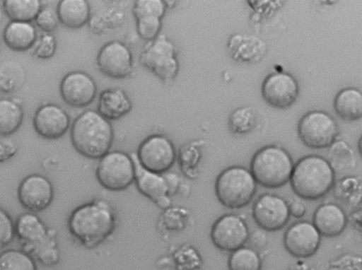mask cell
<instances>
[{
  "mask_svg": "<svg viewBox=\"0 0 362 270\" xmlns=\"http://www.w3.org/2000/svg\"><path fill=\"white\" fill-rule=\"evenodd\" d=\"M59 92L63 100L74 107L90 105L97 93V86L92 76L84 71H73L62 79Z\"/></svg>",
  "mask_w": 362,
  "mask_h": 270,
  "instance_id": "obj_16",
  "label": "cell"
},
{
  "mask_svg": "<svg viewBox=\"0 0 362 270\" xmlns=\"http://www.w3.org/2000/svg\"><path fill=\"white\" fill-rule=\"evenodd\" d=\"M256 189L257 182L252 172L243 166L226 168L215 182V192L218 201L229 209H240L248 204Z\"/></svg>",
  "mask_w": 362,
  "mask_h": 270,
  "instance_id": "obj_6",
  "label": "cell"
},
{
  "mask_svg": "<svg viewBox=\"0 0 362 270\" xmlns=\"http://www.w3.org/2000/svg\"><path fill=\"white\" fill-rule=\"evenodd\" d=\"M23 110L17 101L8 98H0V136L15 133L23 120Z\"/></svg>",
  "mask_w": 362,
  "mask_h": 270,
  "instance_id": "obj_25",
  "label": "cell"
},
{
  "mask_svg": "<svg viewBox=\"0 0 362 270\" xmlns=\"http://www.w3.org/2000/svg\"><path fill=\"white\" fill-rule=\"evenodd\" d=\"M333 105L336 115L341 119L358 120L362 116L361 93L353 87L343 88L336 95Z\"/></svg>",
  "mask_w": 362,
  "mask_h": 270,
  "instance_id": "obj_24",
  "label": "cell"
},
{
  "mask_svg": "<svg viewBox=\"0 0 362 270\" xmlns=\"http://www.w3.org/2000/svg\"><path fill=\"white\" fill-rule=\"evenodd\" d=\"M264 101L277 109L291 107L297 100L299 86L296 78L286 72H275L268 75L261 88Z\"/></svg>",
  "mask_w": 362,
  "mask_h": 270,
  "instance_id": "obj_15",
  "label": "cell"
},
{
  "mask_svg": "<svg viewBox=\"0 0 362 270\" xmlns=\"http://www.w3.org/2000/svg\"><path fill=\"white\" fill-rule=\"evenodd\" d=\"M70 134L75 150L90 159H100L109 152L114 139L110 122L93 110L83 112L75 119Z\"/></svg>",
  "mask_w": 362,
  "mask_h": 270,
  "instance_id": "obj_2",
  "label": "cell"
},
{
  "mask_svg": "<svg viewBox=\"0 0 362 270\" xmlns=\"http://www.w3.org/2000/svg\"><path fill=\"white\" fill-rule=\"evenodd\" d=\"M0 270H37L35 259L22 250L10 249L0 253Z\"/></svg>",
  "mask_w": 362,
  "mask_h": 270,
  "instance_id": "obj_28",
  "label": "cell"
},
{
  "mask_svg": "<svg viewBox=\"0 0 362 270\" xmlns=\"http://www.w3.org/2000/svg\"><path fill=\"white\" fill-rule=\"evenodd\" d=\"M135 167L134 182L138 191L160 208L170 205L169 188L163 174L144 169L138 162L136 155H131Z\"/></svg>",
  "mask_w": 362,
  "mask_h": 270,
  "instance_id": "obj_19",
  "label": "cell"
},
{
  "mask_svg": "<svg viewBox=\"0 0 362 270\" xmlns=\"http://www.w3.org/2000/svg\"><path fill=\"white\" fill-rule=\"evenodd\" d=\"M132 108V102L129 95L120 88H107L100 93L98 112L108 121L122 118Z\"/></svg>",
  "mask_w": 362,
  "mask_h": 270,
  "instance_id": "obj_21",
  "label": "cell"
},
{
  "mask_svg": "<svg viewBox=\"0 0 362 270\" xmlns=\"http://www.w3.org/2000/svg\"><path fill=\"white\" fill-rule=\"evenodd\" d=\"M293 166L291 156L284 148L269 145L255 153L250 163V172L260 185L277 188L290 180Z\"/></svg>",
  "mask_w": 362,
  "mask_h": 270,
  "instance_id": "obj_5",
  "label": "cell"
},
{
  "mask_svg": "<svg viewBox=\"0 0 362 270\" xmlns=\"http://www.w3.org/2000/svg\"><path fill=\"white\" fill-rule=\"evenodd\" d=\"M339 134L337 124L328 113L312 110L305 114L298 124V134L307 147L314 149L331 146Z\"/></svg>",
  "mask_w": 362,
  "mask_h": 270,
  "instance_id": "obj_9",
  "label": "cell"
},
{
  "mask_svg": "<svg viewBox=\"0 0 362 270\" xmlns=\"http://www.w3.org/2000/svg\"><path fill=\"white\" fill-rule=\"evenodd\" d=\"M56 48L57 42L54 36L52 33H45L39 37L33 54L39 59H46L54 54Z\"/></svg>",
  "mask_w": 362,
  "mask_h": 270,
  "instance_id": "obj_34",
  "label": "cell"
},
{
  "mask_svg": "<svg viewBox=\"0 0 362 270\" xmlns=\"http://www.w3.org/2000/svg\"><path fill=\"white\" fill-rule=\"evenodd\" d=\"M228 128L233 134H245L256 124V114L250 106H243L234 110L228 118Z\"/></svg>",
  "mask_w": 362,
  "mask_h": 270,
  "instance_id": "obj_30",
  "label": "cell"
},
{
  "mask_svg": "<svg viewBox=\"0 0 362 270\" xmlns=\"http://www.w3.org/2000/svg\"><path fill=\"white\" fill-rule=\"evenodd\" d=\"M95 175L100 185L107 190L126 189L134 182V160L124 151H109L100 158Z\"/></svg>",
  "mask_w": 362,
  "mask_h": 270,
  "instance_id": "obj_7",
  "label": "cell"
},
{
  "mask_svg": "<svg viewBox=\"0 0 362 270\" xmlns=\"http://www.w3.org/2000/svg\"><path fill=\"white\" fill-rule=\"evenodd\" d=\"M136 31L144 40H154L161 29L162 18L154 15H144L135 18Z\"/></svg>",
  "mask_w": 362,
  "mask_h": 270,
  "instance_id": "obj_31",
  "label": "cell"
},
{
  "mask_svg": "<svg viewBox=\"0 0 362 270\" xmlns=\"http://www.w3.org/2000/svg\"><path fill=\"white\" fill-rule=\"evenodd\" d=\"M2 8L11 21L30 23L42 6L40 0H5Z\"/></svg>",
  "mask_w": 362,
  "mask_h": 270,
  "instance_id": "obj_27",
  "label": "cell"
},
{
  "mask_svg": "<svg viewBox=\"0 0 362 270\" xmlns=\"http://www.w3.org/2000/svg\"><path fill=\"white\" fill-rule=\"evenodd\" d=\"M25 80L26 72L20 63L12 59L0 62V92H16L23 87Z\"/></svg>",
  "mask_w": 362,
  "mask_h": 270,
  "instance_id": "obj_26",
  "label": "cell"
},
{
  "mask_svg": "<svg viewBox=\"0 0 362 270\" xmlns=\"http://www.w3.org/2000/svg\"><path fill=\"white\" fill-rule=\"evenodd\" d=\"M1 20H2V11H1V8L0 7V23H1Z\"/></svg>",
  "mask_w": 362,
  "mask_h": 270,
  "instance_id": "obj_38",
  "label": "cell"
},
{
  "mask_svg": "<svg viewBox=\"0 0 362 270\" xmlns=\"http://www.w3.org/2000/svg\"><path fill=\"white\" fill-rule=\"evenodd\" d=\"M99 71L112 78H124L133 69V56L123 42L112 40L103 45L96 57Z\"/></svg>",
  "mask_w": 362,
  "mask_h": 270,
  "instance_id": "obj_13",
  "label": "cell"
},
{
  "mask_svg": "<svg viewBox=\"0 0 362 270\" xmlns=\"http://www.w3.org/2000/svg\"><path fill=\"white\" fill-rule=\"evenodd\" d=\"M142 66L164 82L173 81L179 70L173 43L166 36L158 35L149 41L140 54Z\"/></svg>",
  "mask_w": 362,
  "mask_h": 270,
  "instance_id": "obj_8",
  "label": "cell"
},
{
  "mask_svg": "<svg viewBox=\"0 0 362 270\" xmlns=\"http://www.w3.org/2000/svg\"><path fill=\"white\" fill-rule=\"evenodd\" d=\"M321 236L313 223L300 221L287 228L284 236V245L291 255L307 258L318 250Z\"/></svg>",
  "mask_w": 362,
  "mask_h": 270,
  "instance_id": "obj_17",
  "label": "cell"
},
{
  "mask_svg": "<svg viewBox=\"0 0 362 270\" xmlns=\"http://www.w3.org/2000/svg\"><path fill=\"white\" fill-rule=\"evenodd\" d=\"M334 180V170L327 159L317 155H308L294 164L289 181L298 196L315 200L328 193Z\"/></svg>",
  "mask_w": 362,
  "mask_h": 270,
  "instance_id": "obj_4",
  "label": "cell"
},
{
  "mask_svg": "<svg viewBox=\"0 0 362 270\" xmlns=\"http://www.w3.org/2000/svg\"><path fill=\"white\" fill-rule=\"evenodd\" d=\"M20 204L30 212L42 211L49 206L54 199L51 181L41 174H30L20 182L17 190Z\"/></svg>",
  "mask_w": 362,
  "mask_h": 270,
  "instance_id": "obj_14",
  "label": "cell"
},
{
  "mask_svg": "<svg viewBox=\"0 0 362 270\" xmlns=\"http://www.w3.org/2000/svg\"><path fill=\"white\" fill-rule=\"evenodd\" d=\"M56 11L59 22L70 29L81 28L90 16V6L86 0H61Z\"/></svg>",
  "mask_w": 362,
  "mask_h": 270,
  "instance_id": "obj_23",
  "label": "cell"
},
{
  "mask_svg": "<svg viewBox=\"0 0 362 270\" xmlns=\"http://www.w3.org/2000/svg\"><path fill=\"white\" fill-rule=\"evenodd\" d=\"M228 264L229 270H260L262 262L254 249L242 246L231 252Z\"/></svg>",
  "mask_w": 362,
  "mask_h": 270,
  "instance_id": "obj_29",
  "label": "cell"
},
{
  "mask_svg": "<svg viewBox=\"0 0 362 270\" xmlns=\"http://www.w3.org/2000/svg\"><path fill=\"white\" fill-rule=\"evenodd\" d=\"M136 158L146 170L163 174L170 170L176 158L174 144L163 134H152L139 146Z\"/></svg>",
  "mask_w": 362,
  "mask_h": 270,
  "instance_id": "obj_10",
  "label": "cell"
},
{
  "mask_svg": "<svg viewBox=\"0 0 362 270\" xmlns=\"http://www.w3.org/2000/svg\"><path fill=\"white\" fill-rule=\"evenodd\" d=\"M16 235L21 243L22 250L46 266L57 264L60 251L56 231L48 228L33 212L21 214L15 223Z\"/></svg>",
  "mask_w": 362,
  "mask_h": 270,
  "instance_id": "obj_3",
  "label": "cell"
},
{
  "mask_svg": "<svg viewBox=\"0 0 362 270\" xmlns=\"http://www.w3.org/2000/svg\"><path fill=\"white\" fill-rule=\"evenodd\" d=\"M3 39L13 51L22 52L31 48L37 40V30L30 22L11 21L4 28Z\"/></svg>",
  "mask_w": 362,
  "mask_h": 270,
  "instance_id": "obj_22",
  "label": "cell"
},
{
  "mask_svg": "<svg viewBox=\"0 0 362 270\" xmlns=\"http://www.w3.org/2000/svg\"><path fill=\"white\" fill-rule=\"evenodd\" d=\"M115 228V212L110 204L102 199L80 205L68 219L71 235L88 248L95 247L105 241Z\"/></svg>",
  "mask_w": 362,
  "mask_h": 270,
  "instance_id": "obj_1",
  "label": "cell"
},
{
  "mask_svg": "<svg viewBox=\"0 0 362 270\" xmlns=\"http://www.w3.org/2000/svg\"><path fill=\"white\" fill-rule=\"evenodd\" d=\"M249 229L245 221L234 213L219 217L213 224L211 239L218 249L233 252L243 246L249 239Z\"/></svg>",
  "mask_w": 362,
  "mask_h": 270,
  "instance_id": "obj_11",
  "label": "cell"
},
{
  "mask_svg": "<svg viewBox=\"0 0 362 270\" xmlns=\"http://www.w3.org/2000/svg\"><path fill=\"white\" fill-rule=\"evenodd\" d=\"M33 123L35 131L40 136L54 140L66 134L70 126V118L59 105L47 103L37 109Z\"/></svg>",
  "mask_w": 362,
  "mask_h": 270,
  "instance_id": "obj_18",
  "label": "cell"
},
{
  "mask_svg": "<svg viewBox=\"0 0 362 270\" xmlns=\"http://www.w3.org/2000/svg\"><path fill=\"white\" fill-rule=\"evenodd\" d=\"M290 213L296 218H301L305 213V206L299 201H294L289 206Z\"/></svg>",
  "mask_w": 362,
  "mask_h": 270,
  "instance_id": "obj_37",
  "label": "cell"
},
{
  "mask_svg": "<svg viewBox=\"0 0 362 270\" xmlns=\"http://www.w3.org/2000/svg\"><path fill=\"white\" fill-rule=\"evenodd\" d=\"M17 152L15 143L10 141H0V163L11 158Z\"/></svg>",
  "mask_w": 362,
  "mask_h": 270,
  "instance_id": "obj_36",
  "label": "cell"
},
{
  "mask_svg": "<svg viewBox=\"0 0 362 270\" xmlns=\"http://www.w3.org/2000/svg\"><path fill=\"white\" fill-rule=\"evenodd\" d=\"M15 235V223L10 215L0 208V247L10 244Z\"/></svg>",
  "mask_w": 362,
  "mask_h": 270,
  "instance_id": "obj_35",
  "label": "cell"
},
{
  "mask_svg": "<svg viewBox=\"0 0 362 270\" xmlns=\"http://www.w3.org/2000/svg\"><path fill=\"white\" fill-rule=\"evenodd\" d=\"M166 8L163 0H136L133 5L132 13L134 18L144 15H154L163 18Z\"/></svg>",
  "mask_w": 362,
  "mask_h": 270,
  "instance_id": "obj_32",
  "label": "cell"
},
{
  "mask_svg": "<svg viewBox=\"0 0 362 270\" xmlns=\"http://www.w3.org/2000/svg\"><path fill=\"white\" fill-rule=\"evenodd\" d=\"M289 205L281 196L264 194L252 206V216L256 223L266 231L283 228L290 218Z\"/></svg>",
  "mask_w": 362,
  "mask_h": 270,
  "instance_id": "obj_12",
  "label": "cell"
},
{
  "mask_svg": "<svg viewBox=\"0 0 362 270\" xmlns=\"http://www.w3.org/2000/svg\"><path fill=\"white\" fill-rule=\"evenodd\" d=\"M37 27L47 33H51L59 22L57 11L50 6L42 7L35 18Z\"/></svg>",
  "mask_w": 362,
  "mask_h": 270,
  "instance_id": "obj_33",
  "label": "cell"
},
{
  "mask_svg": "<svg viewBox=\"0 0 362 270\" xmlns=\"http://www.w3.org/2000/svg\"><path fill=\"white\" fill-rule=\"evenodd\" d=\"M313 223L321 235L332 237L344 231L347 218L341 206L334 203H326L315 210Z\"/></svg>",
  "mask_w": 362,
  "mask_h": 270,
  "instance_id": "obj_20",
  "label": "cell"
}]
</instances>
